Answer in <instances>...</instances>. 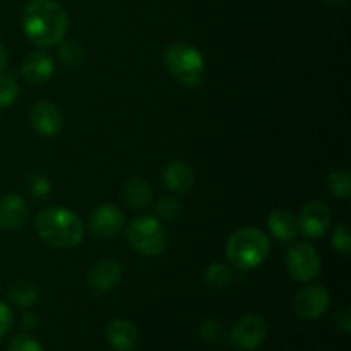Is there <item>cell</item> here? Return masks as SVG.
<instances>
[{
    "instance_id": "6da1fadb",
    "label": "cell",
    "mask_w": 351,
    "mask_h": 351,
    "mask_svg": "<svg viewBox=\"0 0 351 351\" xmlns=\"http://www.w3.org/2000/svg\"><path fill=\"white\" fill-rule=\"evenodd\" d=\"M21 26L24 36L34 47H53L67 34V10L57 0H31L23 10Z\"/></svg>"
},
{
    "instance_id": "7a4b0ae2",
    "label": "cell",
    "mask_w": 351,
    "mask_h": 351,
    "mask_svg": "<svg viewBox=\"0 0 351 351\" xmlns=\"http://www.w3.org/2000/svg\"><path fill=\"white\" fill-rule=\"evenodd\" d=\"M38 237L55 249H74L84 239V226L74 211L62 206H50L34 218Z\"/></svg>"
},
{
    "instance_id": "3957f363",
    "label": "cell",
    "mask_w": 351,
    "mask_h": 351,
    "mask_svg": "<svg viewBox=\"0 0 351 351\" xmlns=\"http://www.w3.org/2000/svg\"><path fill=\"white\" fill-rule=\"evenodd\" d=\"M269 250L271 242L267 233L254 226L237 230L226 242V257L232 266L240 271L259 267L267 259Z\"/></svg>"
},
{
    "instance_id": "277c9868",
    "label": "cell",
    "mask_w": 351,
    "mask_h": 351,
    "mask_svg": "<svg viewBox=\"0 0 351 351\" xmlns=\"http://www.w3.org/2000/svg\"><path fill=\"white\" fill-rule=\"evenodd\" d=\"M163 62L167 71L185 86H195L204 74L206 62L201 51L184 41L170 43L163 51Z\"/></svg>"
},
{
    "instance_id": "5b68a950",
    "label": "cell",
    "mask_w": 351,
    "mask_h": 351,
    "mask_svg": "<svg viewBox=\"0 0 351 351\" xmlns=\"http://www.w3.org/2000/svg\"><path fill=\"white\" fill-rule=\"evenodd\" d=\"M127 242L141 256L156 257L167 247L168 235L161 219L153 215H141L127 226Z\"/></svg>"
},
{
    "instance_id": "8992f818",
    "label": "cell",
    "mask_w": 351,
    "mask_h": 351,
    "mask_svg": "<svg viewBox=\"0 0 351 351\" xmlns=\"http://www.w3.org/2000/svg\"><path fill=\"white\" fill-rule=\"evenodd\" d=\"M285 264L290 276L298 283H311L319 276L322 267L321 256L315 247L307 242L291 243L287 250Z\"/></svg>"
},
{
    "instance_id": "52a82bcc",
    "label": "cell",
    "mask_w": 351,
    "mask_h": 351,
    "mask_svg": "<svg viewBox=\"0 0 351 351\" xmlns=\"http://www.w3.org/2000/svg\"><path fill=\"white\" fill-rule=\"evenodd\" d=\"M267 336V324L264 317L257 314L242 315L233 324L230 332V343L239 351H254L259 348Z\"/></svg>"
},
{
    "instance_id": "ba28073f",
    "label": "cell",
    "mask_w": 351,
    "mask_h": 351,
    "mask_svg": "<svg viewBox=\"0 0 351 351\" xmlns=\"http://www.w3.org/2000/svg\"><path fill=\"white\" fill-rule=\"evenodd\" d=\"M331 307V293L324 285H307L293 300V312L302 321H315Z\"/></svg>"
},
{
    "instance_id": "9c48e42d",
    "label": "cell",
    "mask_w": 351,
    "mask_h": 351,
    "mask_svg": "<svg viewBox=\"0 0 351 351\" xmlns=\"http://www.w3.org/2000/svg\"><path fill=\"white\" fill-rule=\"evenodd\" d=\"M331 225V209L321 201L304 204L297 216V228L307 239H321Z\"/></svg>"
},
{
    "instance_id": "30bf717a",
    "label": "cell",
    "mask_w": 351,
    "mask_h": 351,
    "mask_svg": "<svg viewBox=\"0 0 351 351\" xmlns=\"http://www.w3.org/2000/svg\"><path fill=\"white\" fill-rule=\"evenodd\" d=\"M125 216L122 209L113 204H101L91 213L89 216V230L96 239L108 240L119 235L123 228Z\"/></svg>"
},
{
    "instance_id": "8fae6325",
    "label": "cell",
    "mask_w": 351,
    "mask_h": 351,
    "mask_svg": "<svg viewBox=\"0 0 351 351\" xmlns=\"http://www.w3.org/2000/svg\"><path fill=\"white\" fill-rule=\"evenodd\" d=\"M29 123L40 136L55 137L64 127V117L51 101H38L29 110Z\"/></svg>"
},
{
    "instance_id": "7c38bea8",
    "label": "cell",
    "mask_w": 351,
    "mask_h": 351,
    "mask_svg": "<svg viewBox=\"0 0 351 351\" xmlns=\"http://www.w3.org/2000/svg\"><path fill=\"white\" fill-rule=\"evenodd\" d=\"M123 267L115 259H101L89 269L88 283L96 291H108L122 281Z\"/></svg>"
},
{
    "instance_id": "4fadbf2b",
    "label": "cell",
    "mask_w": 351,
    "mask_h": 351,
    "mask_svg": "<svg viewBox=\"0 0 351 351\" xmlns=\"http://www.w3.org/2000/svg\"><path fill=\"white\" fill-rule=\"evenodd\" d=\"M29 216V208L26 201L17 194L3 195L0 199V228L5 232H14L26 223Z\"/></svg>"
},
{
    "instance_id": "5bb4252c",
    "label": "cell",
    "mask_w": 351,
    "mask_h": 351,
    "mask_svg": "<svg viewBox=\"0 0 351 351\" xmlns=\"http://www.w3.org/2000/svg\"><path fill=\"white\" fill-rule=\"evenodd\" d=\"M55 72V60L47 51H33L27 55L21 65V74L31 84L47 82Z\"/></svg>"
},
{
    "instance_id": "9a60e30c",
    "label": "cell",
    "mask_w": 351,
    "mask_h": 351,
    "mask_svg": "<svg viewBox=\"0 0 351 351\" xmlns=\"http://www.w3.org/2000/svg\"><path fill=\"white\" fill-rule=\"evenodd\" d=\"M165 185L175 194H189L195 184L194 168L184 160H173L165 167Z\"/></svg>"
},
{
    "instance_id": "2e32d148",
    "label": "cell",
    "mask_w": 351,
    "mask_h": 351,
    "mask_svg": "<svg viewBox=\"0 0 351 351\" xmlns=\"http://www.w3.org/2000/svg\"><path fill=\"white\" fill-rule=\"evenodd\" d=\"M106 341L115 351H132L139 343V329L127 319H115L106 328Z\"/></svg>"
},
{
    "instance_id": "e0dca14e",
    "label": "cell",
    "mask_w": 351,
    "mask_h": 351,
    "mask_svg": "<svg viewBox=\"0 0 351 351\" xmlns=\"http://www.w3.org/2000/svg\"><path fill=\"white\" fill-rule=\"evenodd\" d=\"M122 199L129 208L144 209L153 202V189L143 177L132 175L123 182Z\"/></svg>"
},
{
    "instance_id": "ac0fdd59",
    "label": "cell",
    "mask_w": 351,
    "mask_h": 351,
    "mask_svg": "<svg viewBox=\"0 0 351 351\" xmlns=\"http://www.w3.org/2000/svg\"><path fill=\"white\" fill-rule=\"evenodd\" d=\"M267 230L278 242H291L297 237V216L288 209H274L267 216Z\"/></svg>"
},
{
    "instance_id": "d6986e66",
    "label": "cell",
    "mask_w": 351,
    "mask_h": 351,
    "mask_svg": "<svg viewBox=\"0 0 351 351\" xmlns=\"http://www.w3.org/2000/svg\"><path fill=\"white\" fill-rule=\"evenodd\" d=\"M9 298L12 304H16L21 308H29L40 298V290L33 281L19 280L9 288Z\"/></svg>"
},
{
    "instance_id": "ffe728a7",
    "label": "cell",
    "mask_w": 351,
    "mask_h": 351,
    "mask_svg": "<svg viewBox=\"0 0 351 351\" xmlns=\"http://www.w3.org/2000/svg\"><path fill=\"white\" fill-rule=\"evenodd\" d=\"M57 45H58L57 55H58V60H60L62 64L67 65V67L71 69L81 67V65L84 64L86 50L81 43H77V41L74 40H65L64 38V40L58 41Z\"/></svg>"
},
{
    "instance_id": "44dd1931",
    "label": "cell",
    "mask_w": 351,
    "mask_h": 351,
    "mask_svg": "<svg viewBox=\"0 0 351 351\" xmlns=\"http://www.w3.org/2000/svg\"><path fill=\"white\" fill-rule=\"evenodd\" d=\"M233 281V271L225 263H213L204 271V283L211 290H223Z\"/></svg>"
},
{
    "instance_id": "7402d4cb",
    "label": "cell",
    "mask_w": 351,
    "mask_h": 351,
    "mask_svg": "<svg viewBox=\"0 0 351 351\" xmlns=\"http://www.w3.org/2000/svg\"><path fill=\"white\" fill-rule=\"evenodd\" d=\"M328 189L336 199H348L351 195V173L346 168L332 170L328 177Z\"/></svg>"
},
{
    "instance_id": "603a6c76",
    "label": "cell",
    "mask_w": 351,
    "mask_h": 351,
    "mask_svg": "<svg viewBox=\"0 0 351 351\" xmlns=\"http://www.w3.org/2000/svg\"><path fill=\"white\" fill-rule=\"evenodd\" d=\"M27 191H29L31 197L40 199V201H45V199L50 197L51 194V182L47 175L43 173H31L27 177Z\"/></svg>"
},
{
    "instance_id": "cb8c5ba5",
    "label": "cell",
    "mask_w": 351,
    "mask_h": 351,
    "mask_svg": "<svg viewBox=\"0 0 351 351\" xmlns=\"http://www.w3.org/2000/svg\"><path fill=\"white\" fill-rule=\"evenodd\" d=\"M19 95V84L9 74H0V108L12 105Z\"/></svg>"
},
{
    "instance_id": "d4e9b609",
    "label": "cell",
    "mask_w": 351,
    "mask_h": 351,
    "mask_svg": "<svg viewBox=\"0 0 351 351\" xmlns=\"http://www.w3.org/2000/svg\"><path fill=\"white\" fill-rule=\"evenodd\" d=\"M201 338L209 345H219L225 339V328L218 319H206L201 324Z\"/></svg>"
},
{
    "instance_id": "484cf974",
    "label": "cell",
    "mask_w": 351,
    "mask_h": 351,
    "mask_svg": "<svg viewBox=\"0 0 351 351\" xmlns=\"http://www.w3.org/2000/svg\"><path fill=\"white\" fill-rule=\"evenodd\" d=\"M331 243L332 249L336 252L343 254V256H348L351 252V237H350V228L346 223H339L335 226L331 235Z\"/></svg>"
},
{
    "instance_id": "4316f807",
    "label": "cell",
    "mask_w": 351,
    "mask_h": 351,
    "mask_svg": "<svg viewBox=\"0 0 351 351\" xmlns=\"http://www.w3.org/2000/svg\"><path fill=\"white\" fill-rule=\"evenodd\" d=\"M156 218L158 219H165V221H168V219H175L178 215H180V204H178V201L175 197H170V195H167V197H161L160 201L156 202Z\"/></svg>"
},
{
    "instance_id": "83f0119b",
    "label": "cell",
    "mask_w": 351,
    "mask_h": 351,
    "mask_svg": "<svg viewBox=\"0 0 351 351\" xmlns=\"http://www.w3.org/2000/svg\"><path fill=\"white\" fill-rule=\"evenodd\" d=\"M7 351H45V348L34 336L19 335L10 341Z\"/></svg>"
},
{
    "instance_id": "f1b7e54d",
    "label": "cell",
    "mask_w": 351,
    "mask_h": 351,
    "mask_svg": "<svg viewBox=\"0 0 351 351\" xmlns=\"http://www.w3.org/2000/svg\"><path fill=\"white\" fill-rule=\"evenodd\" d=\"M12 328V311L5 302L0 300V339Z\"/></svg>"
},
{
    "instance_id": "f546056e",
    "label": "cell",
    "mask_w": 351,
    "mask_h": 351,
    "mask_svg": "<svg viewBox=\"0 0 351 351\" xmlns=\"http://www.w3.org/2000/svg\"><path fill=\"white\" fill-rule=\"evenodd\" d=\"M335 324L336 328H338V331L345 332V335H348L351 331V314H350V308H341V311L336 312L335 315Z\"/></svg>"
},
{
    "instance_id": "4dcf8cb0",
    "label": "cell",
    "mask_w": 351,
    "mask_h": 351,
    "mask_svg": "<svg viewBox=\"0 0 351 351\" xmlns=\"http://www.w3.org/2000/svg\"><path fill=\"white\" fill-rule=\"evenodd\" d=\"M21 326L24 329H34L38 326V317L33 312H24L23 317H21Z\"/></svg>"
},
{
    "instance_id": "1f68e13d",
    "label": "cell",
    "mask_w": 351,
    "mask_h": 351,
    "mask_svg": "<svg viewBox=\"0 0 351 351\" xmlns=\"http://www.w3.org/2000/svg\"><path fill=\"white\" fill-rule=\"evenodd\" d=\"M7 62H9V53H7V48L3 47V43L0 41V74L5 72Z\"/></svg>"
},
{
    "instance_id": "d6a6232c",
    "label": "cell",
    "mask_w": 351,
    "mask_h": 351,
    "mask_svg": "<svg viewBox=\"0 0 351 351\" xmlns=\"http://www.w3.org/2000/svg\"><path fill=\"white\" fill-rule=\"evenodd\" d=\"M326 2L335 3V5H341V3H346V2H348V0H326Z\"/></svg>"
}]
</instances>
